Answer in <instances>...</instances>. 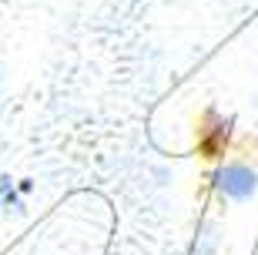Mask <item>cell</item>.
I'll return each instance as SVG.
<instances>
[{
	"label": "cell",
	"mask_w": 258,
	"mask_h": 255,
	"mask_svg": "<svg viewBox=\"0 0 258 255\" xmlns=\"http://www.w3.org/2000/svg\"><path fill=\"white\" fill-rule=\"evenodd\" d=\"M255 185H258L255 171L245 168V165H225V168H218V175H215V188H218L225 198H231V201L251 198Z\"/></svg>",
	"instance_id": "cell-1"
},
{
	"label": "cell",
	"mask_w": 258,
	"mask_h": 255,
	"mask_svg": "<svg viewBox=\"0 0 258 255\" xmlns=\"http://www.w3.org/2000/svg\"><path fill=\"white\" fill-rule=\"evenodd\" d=\"M228 134H231V121H221L218 114L211 111L201 124V134H198V148L205 158H218L228 144Z\"/></svg>",
	"instance_id": "cell-2"
}]
</instances>
